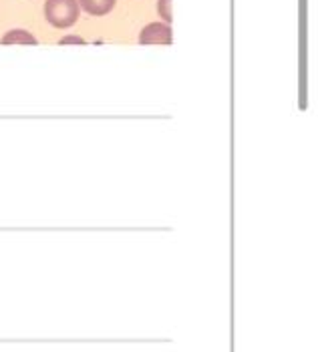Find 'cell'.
Masks as SVG:
<instances>
[{"instance_id":"obj_5","label":"cell","mask_w":318,"mask_h":352,"mask_svg":"<svg viewBox=\"0 0 318 352\" xmlns=\"http://www.w3.org/2000/svg\"><path fill=\"white\" fill-rule=\"evenodd\" d=\"M158 12H159V16H161V19H163L167 25H171V21H173V12H171V0H159Z\"/></svg>"},{"instance_id":"obj_2","label":"cell","mask_w":318,"mask_h":352,"mask_svg":"<svg viewBox=\"0 0 318 352\" xmlns=\"http://www.w3.org/2000/svg\"><path fill=\"white\" fill-rule=\"evenodd\" d=\"M173 32L167 23H149L139 32V45H171Z\"/></svg>"},{"instance_id":"obj_1","label":"cell","mask_w":318,"mask_h":352,"mask_svg":"<svg viewBox=\"0 0 318 352\" xmlns=\"http://www.w3.org/2000/svg\"><path fill=\"white\" fill-rule=\"evenodd\" d=\"M79 2L77 0H47L45 16L54 28H69L79 21Z\"/></svg>"},{"instance_id":"obj_6","label":"cell","mask_w":318,"mask_h":352,"mask_svg":"<svg viewBox=\"0 0 318 352\" xmlns=\"http://www.w3.org/2000/svg\"><path fill=\"white\" fill-rule=\"evenodd\" d=\"M59 45H85V41L81 36H65V38H61Z\"/></svg>"},{"instance_id":"obj_4","label":"cell","mask_w":318,"mask_h":352,"mask_svg":"<svg viewBox=\"0 0 318 352\" xmlns=\"http://www.w3.org/2000/svg\"><path fill=\"white\" fill-rule=\"evenodd\" d=\"M2 45H39V41L28 32V30H23V28H14V30H8L2 41Z\"/></svg>"},{"instance_id":"obj_3","label":"cell","mask_w":318,"mask_h":352,"mask_svg":"<svg viewBox=\"0 0 318 352\" xmlns=\"http://www.w3.org/2000/svg\"><path fill=\"white\" fill-rule=\"evenodd\" d=\"M117 0H79V6L91 16H105L113 10Z\"/></svg>"}]
</instances>
